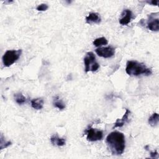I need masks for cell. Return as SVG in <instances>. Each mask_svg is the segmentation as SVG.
<instances>
[{"instance_id":"d6986e66","label":"cell","mask_w":159,"mask_h":159,"mask_svg":"<svg viewBox=\"0 0 159 159\" xmlns=\"http://www.w3.org/2000/svg\"><path fill=\"white\" fill-rule=\"evenodd\" d=\"M150 157L151 158H157L158 157V152L157 151H154V152H150Z\"/></svg>"},{"instance_id":"30bf717a","label":"cell","mask_w":159,"mask_h":159,"mask_svg":"<svg viewBox=\"0 0 159 159\" xmlns=\"http://www.w3.org/2000/svg\"><path fill=\"white\" fill-rule=\"evenodd\" d=\"M130 113V111L128 109H126L125 110V112L124 113V116H122V119H117L116 122L114 123V126L113 128H116V127H122L127 121H128V119H129V116Z\"/></svg>"},{"instance_id":"9a60e30c","label":"cell","mask_w":159,"mask_h":159,"mask_svg":"<svg viewBox=\"0 0 159 159\" xmlns=\"http://www.w3.org/2000/svg\"><path fill=\"white\" fill-rule=\"evenodd\" d=\"M14 98L16 100V102L19 104V105H22L26 101V98L21 93H16L14 94Z\"/></svg>"},{"instance_id":"8fae6325","label":"cell","mask_w":159,"mask_h":159,"mask_svg":"<svg viewBox=\"0 0 159 159\" xmlns=\"http://www.w3.org/2000/svg\"><path fill=\"white\" fill-rule=\"evenodd\" d=\"M50 142L53 145L58 147L63 146L65 144V139L59 137L57 134H54L50 137Z\"/></svg>"},{"instance_id":"4fadbf2b","label":"cell","mask_w":159,"mask_h":159,"mask_svg":"<svg viewBox=\"0 0 159 159\" xmlns=\"http://www.w3.org/2000/svg\"><path fill=\"white\" fill-rule=\"evenodd\" d=\"M158 120H159V116H158V113H153L149 118H148V124L152 126V127H155L156 125H157L158 123Z\"/></svg>"},{"instance_id":"9c48e42d","label":"cell","mask_w":159,"mask_h":159,"mask_svg":"<svg viewBox=\"0 0 159 159\" xmlns=\"http://www.w3.org/2000/svg\"><path fill=\"white\" fill-rule=\"evenodd\" d=\"M101 21V19L97 12H91L86 17V22L88 24H99Z\"/></svg>"},{"instance_id":"3957f363","label":"cell","mask_w":159,"mask_h":159,"mask_svg":"<svg viewBox=\"0 0 159 159\" xmlns=\"http://www.w3.org/2000/svg\"><path fill=\"white\" fill-rule=\"evenodd\" d=\"M22 50H7L2 56V63L4 66L9 67L14 63L20 57Z\"/></svg>"},{"instance_id":"7c38bea8","label":"cell","mask_w":159,"mask_h":159,"mask_svg":"<svg viewBox=\"0 0 159 159\" xmlns=\"http://www.w3.org/2000/svg\"><path fill=\"white\" fill-rule=\"evenodd\" d=\"M43 100L42 98H35L31 101V106L36 110H40L43 108Z\"/></svg>"},{"instance_id":"5b68a950","label":"cell","mask_w":159,"mask_h":159,"mask_svg":"<svg viewBox=\"0 0 159 159\" xmlns=\"http://www.w3.org/2000/svg\"><path fill=\"white\" fill-rule=\"evenodd\" d=\"M86 139L88 141L95 142L101 140L103 137V133L101 130L93 128H89L86 130Z\"/></svg>"},{"instance_id":"ba28073f","label":"cell","mask_w":159,"mask_h":159,"mask_svg":"<svg viewBox=\"0 0 159 159\" xmlns=\"http://www.w3.org/2000/svg\"><path fill=\"white\" fill-rule=\"evenodd\" d=\"M132 17V11L129 9H125L122 14V17L119 19V23L122 25H127L131 21Z\"/></svg>"},{"instance_id":"5bb4252c","label":"cell","mask_w":159,"mask_h":159,"mask_svg":"<svg viewBox=\"0 0 159 159\" xmlns=\"http://www.w3.org/2000/svg\"><path fill=\"white\" fill-rule=\"evenodd\" d=\"M107 40L104 37L97 38L93 41V45L96 47H101L102 45H107Z\"/></svg>"},{"instance_id":"6da1fadb","label":"cell","mask_w":159,"mask_h":159,"mask_svg":"<svg viewBox=\"0 0 159 159\" xmlns=\"http://www.w3.org/2000/svg\"><path fill=\"white\" fill-rule=\"evenodd\" d=\"M106 143L112 155H121L124 151L125 140L122 132L118 131L111 132L106 137Z\"/></svg>"},{"instance_id":"52a82bcc","label":"cell","mask_w":159,"mask_h":159,"mask_svg":"<svg viewBox=\"0 0 159 159\" xmlns=\"http://www.w3.org/2000/svg\"><path fill=\"white\" fill-rule=\"evenodd\" d=\"M147 28L152 31H158L159 30V20L158 18H154L153 15L148 16L147 22Z\"/></svg>"},{"instance_id":"ac0fdd59","label":"cell","mask_w":159,"mask_h":159,"mask_svg":"<svg viewBox=\"0 0 159 159\" xmlns=\"http://www.w3.org/2000/svg\"><path fill=\"white\" fill-rule=\"evenodd\" d=\"M48 8V6L47 4H39L37 7V10L39 11H45L47 10Z\"/></svg>"},{"instance_id":"ffe728a7","label":"cell","mask_w":159,"mask_h":159,"mask_svg":"<svg viewBox=\"0 0 159 159\" xmlns=\"http://www.w3.org/2000/svg\"><path fill=\"white\" fill-rule=\"evenodd\" d=\"M147 2L148 4H150L152 5H153V6H157L158 1H156V0H153V1H147Z\"/></svg>"},{"instance_id":"e0dca14e","label":"cell","mask_w":159,"mask_h":159,"mask_svg":"<svg viewBox=\"0 0 159 159\" xmlns=\"http://www.w3.org/2000/svg\"><path fill=\"white\" fill-rule=\"evenodd\" d=\"M1 142H0V148L1 150H2L3 148H7V147H9V145H11V142L8 141V140H6L4 139V137L2 135V134L1 135Z\"/></svg>"},{"instance_id":"7a4b0ae2","label":"cell","mask_w":159,"mask_h":159,"mask_svg":"<svg viewBox=\"0 0 159 159\" xmlns=\"http://www.w3.org/2000/svg\"><path fill=\"white\" fill-rule=\"evenodd\" d=\"M125 72L130 76H138L141 75L148 76L152 73V70L142 63L130 60L127 62Z\"/></svg>"},{"instance_id":"277c9868","label":"cell","mask_w":159,"mask_h":159,"mask_svg":"<svg viewBox=\"0 0 159 159\" xmlns=\"http://www.w3.org/2000/svg\"><path fill=\"white\" fill-rule=\"evenodd\" d=\"M84 63L85 66V71H96L99 68V64L96 59V57L93 52H88L84 58Z\"/></svg>"},{"instance_id":"8992f818","label":"cell","mask_w":159,"mask_h":159,"mask_svg":"<svg viewBox=\"0 0 159 159\" xmlns=\"http://www.w3.org/2000/svg\"><path fill=\"white\" fill-rule=\"evenodd\" d=\"M96 53L99 57L106 58H111L115 54V48L111 46L99 47L96 50Z\"/></svg>"},{"instance_id":"2e32d148","label":"cell","mask_w":159,"mask_h":159,"mask_svg":"<svg viewBox=\"0 0 159 159\" xmlns=\"http://www.w3.org/2000/svg\"><path fill=\"white\" fill-rule=\"evenodd\" d=\"M53 105L55 107H57L58 109H59L60 110H63L65 108V104L62 102V101L58 99V97H56L55 99H54V101H53Z\"/></svg>"}]
</instances>
